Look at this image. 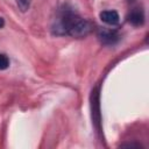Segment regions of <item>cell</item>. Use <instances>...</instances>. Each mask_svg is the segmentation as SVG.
<instances>
[{
	"mask_svg": "<svg viewBox=\"0 0 149 149\" xmlns=\"http://www.w3.org/2000/svg\"><path fill=\"white\" fill-rule=\"evenodd\" d=\"M15 2H16V6L19 7V9L21 12H27L30 8L31 0H15Z\"/></svg>",
	"mask_w": 149,
	"mask_h": 149,
	"instance_id": "5b68a950",
	"label": "cell"
},
{
	"mask_svg": "<svg viewBox=\"0 0 149 149\" xmlns=\"http://www.w3.org/2000/svg\"><path fill=\"white\" fill-rule=\"evenodd\" d=\"M9 66V58L5 54H0V70H6Z\"/></svg>",
	"mask_w": 149,
	"mask_h": 149,
	"instance_id": "8992f818",
	"label": "cell"
},
{
	"mask_svg": "<svg viewBox=\"0 0 149 149\" xmlns=\"http://www.w3.org/2000/svg\"><path fill=\"white\" fill-rule=\"evenodd\" d=\"M144 20H146V16H144V10L142 9V7H134L127 14V21L134 27L142 26L144 23Z\"/></svg>",
	"mask_w": 149,
	"mask_h": 149,
	"instance_id": "3957f363",
	"label": "cell"
},
{
	"mask_svg": "<svg viewBox=\"0 0 149 149\" xmlns=\"http://www.w3.org/2000/svg\"><path fill=\"white\" fill-rule=\"evenodd\" d=\"M99 17L100 20L108 24V26H116L120 21V16H119V13L116 10H102L100 14H99Z\"/></svg>",
	"mask_w": 149,
	"mask_h": 149,
	"instance_id": "277c9868",
	"label": "cell"
},
{
	"mask_svg": "<svg viewBox=\"0 0 149 149\" xmlns=\"http://www.w3.org/2000/svg\"><path fill=\"white\" fill-rule=\"evenodd\" d=\"M3 26H5V20H3V19L0 16V28H2Z\"/></svg>",
	"mask_w": 149,
	"mask_h": 149,
	"instance_id": "52a82bcc",
	"label": "cell"
},
{
	"mask_svg": "<svg viewBox=\"0 0 149 149\" xmlns=\"http://www.w3.org/2000/svg\"><path fill=\"white\" fill-rule=\"evenodd\" d=\"M98 38L105 45H113V44H115L120 40V35L114 29L101 28L98 31Z\"/></svg>",
	"mask_w": 149,
	"mask_h": 149,
	"instance_id": "7a4b0ae2",
	"label": "cell"
},
{
	"mask_svg": "<svg viewBox=\"0 0 149 149\" xmlns=\"http://www.w3.org/2000/svg\"><path fill=\"white\" fill-rule=\"evenodd\" d=\"M93 26L92 23L80 16L71 6L63 5L58 8L55 19L52 20L51 31L58 36H71L81 38L87 36Z\"/></svg>",
	"mask_w": 149,
	"mask_h": 149,
	"instance_id": "6da1fadb",
	"label": "cell"
}]
</instances>
